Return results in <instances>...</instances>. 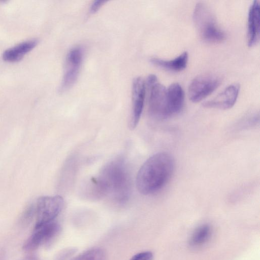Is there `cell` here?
Wrapping results in <instances>:
<instances>
[{
  "label": "cell",
  "instance_id": "6da1fadb",
  "mask_svg": "<svg viewBox=\"0 0 260 260\" xmlns=\"http://www.w3.org/2000/svg\"><path fill=\"white\" fill-rule=\"evenodd\" d=\"M89 189L94 198L108 196L118 203L126 202L131 192V180L123 158L118 157L104 166L98 176L91 180Z\"/></svg>",
  "mask_w": 260,
  "mask_h": 260
},
{
  "label": "cell",
  "instance_id": "7a4b0ae2",
  "mask_svg": "<svg viewBox=\"0 0 260 260\" xmlns=\"http://www.w3.org/2000/svg\"><path fill=\"white\" fill-rule=\"evenodd\" d=\"M174 170V160L169 153H157L143 164L136 177V186L144 195L152 194L167 183Z\"/></svg>",
  "mask_w": 260,
  "mask_h": 260
},
{
  "label": "cell",
  "instance_id": "3957f363",
  "mask_svg": "<svg viewBox=\"0 0 260 260\" xmlns=\"http://www.w3.org/2000/svg\"><path fill=\"white\" fill-rule=\"evenodd\" d=\"M193 20L199 36L204 41L219 43L225 39V34L218 27L214 14L204 3L199 2L196 4Z\"/></svg>",
  "mask_w": 260,
  "mask_h": 260
},
{
  "label": "cell",
  "instance_id": "277c9868",
  "mask_svg": "<svg viewBox=\"0 0 260 260\" xmlns=\"http://www.w3.org/2000/svg\"><path fill=\"white\" fill-rule=\"evenodd\" d=\"M147 85L149 89L148 112L150 116L158 121L171 117L167 88L158 82L157 77L153 74L148 77Z\"/></svg>",
  "mask_w": 260,
  "mask_h": 260
},
{
  "label": "cell",
  "instance_id": "5b68a950",
  "mask_svg": "<svg viewBox=\"0 0 260 260\" xmlns=\"http://www.w3.org/2000/svg\"><path fill=\"white\" fill-rule=\"evenodd\" d=\"M36 223L35 229L54 221L61 212L63 200L61 196H45L34 202Z\"/></svg>",
  "mask_w": 260,
  "mask_h": 260
},
{
  "label": "cell",
  "instance_id": "8992f818",
  "mask_svg": "<svg viewBox=\"0 0 260 260\" xmlns=\"http://www.w3.org/2000/svg\"><path fill=\"white\" fill-rule=\"evenodd\" d=\"M221 82V78L214 74H205L197 76L188 87L190 100L194 103L201 101L212 93Z\"/></svg>",
  "mask_w": 260,
  "mask_h": 260
},
{
  "label": "cell",
  "instance_id": "52a82bcc",
  "mask_svg": "<svg viewBox=\"0 0 260 260\" xmlns=\"http://www.w3.org/2000/svg\"><path fill=\"white\" fill-rule=\"evenodd\" d=\"M60 230V225L54 221L35 229L34 233L24 243L23 249L31 251L41 245L50 244L58 235Z\"/></svg>",
  "mask_w": 260,
  "mask_h": 260
},
{
  "label": "cell",
  "instance_id": "ba28073f",
  "mask_svg": "<svg viewBox=\"0 0 260 260\" xmlns=\"http://www.w3.org/2000/svg\"><path fill=\"white\" fill-rule=\"evenodd\" d=\"M83 57V51L80 46L72 48L66 58L65 72L59 91L64 92L71 88L76 81Z\"/></svg>",
  "mask_w": 260,
  "mask_h": 260
},
{
  "label": "cell",
  "instance_id": "9c48e42d",
  "mask_svg": "<svg viewBox=\"0 0 260 260\" xmlns=\"http://www.w3.org/2000/svg\"><path fill=\"white\" fill-rule=\"evenodd\" d=\"M145 83L142 78H135L133 82L132 98L133 111L130 121V127L135 128L139 120L143 111L146 94Z\"/></svg>",
  "mask_w": 260,
  "mask_h": 260
},
{
  "label": "cell",
  "instance_id": "30bf717a",
  "mask_svg": "<svg viewBox=\"0 0 260 260\" xmlns=\"http://www.w3.org/2000/svg\"><path fill=\"white\" fill-rule=\"evenodd\" d=\"M240 90L238 84L228 86L223 91L212 99L204 102V107L210 108L228 109L235 104Z\"/></svg>",
  "mask_w": 260,
  "mask_h": 260
},
{
  "label": "cell",
  "instance_id": "8fae6325",
  "mask_svg": "<svg viewBox=\"0 0 260 260\" xmlns=\"http://www.w3.org/2000/svg\"><path fill=\"white\" fill-rule=\"evenodd\" d=\"M259 39V3L254 1L248 12L247 22V44L252 47L257 44Z\"/></svg>",
  "mask_w": 260,
  "mask_h": 260
},
{
  "label": "cell",
  "instance_id": "7c38bea8",
  "mask_svg": "<svg viewBox=\"0 0 260 260\" xmlns=\"http://www.w3.org/2000/svg\"><path fill=\"white\" fill-rule=\"evenodd\" d=\"M167 92L169 110L173 116L181 111L184 101V93L178 83L171 84L167 89Z\"/></svg>",
  "mask_w": 260,
  "mask_h": 260
},
{
  "label": "cell",
  "instance_id": "4fadbf2b",
  "mask_svg": "<svg viewBox=\"0 0 260 260\" xmlns=\"http://www.w3.org/2000/svg\"><path fill=\"white\" fill-rule=\"evenodd\" d=\"M37 43L38 41L34 39L20 43L5 50L3 54V59L8 62L18 61L35 48Z\"/></svg>",
  "mask_w": 260,
  "mask_h": 260
},
{
  "label": "cell",
  "instance_id": "5bb4252c",
  "mask_svg": "<svg viewBox=\"0 0 260 260\" xmlns=\"http://www.w3.org/2000/svg\"><path fill=\"white\" fill-rule=\"evenodd\" d=\"M188 53L184 52L171 60H164L153 57L150 59L151 63L156 67L171 72H180L184 70L187 64Z\"/></svg>",
  "mask_w": 260,
  "mask_h": 260
},
{
  "label": "cell",
  "instance_id": "9a60e30c",
  "mask_svg": "<svg viewBox=\"0 0 260 260\" xmlns=\"http://www.w3.org/2000/svg\"><path fill=\"white\" fill-rule=\"evenodd\" d=\"M212 234L211 226L208 224H203L197 228L190 239V244L192 247H200L207 242Z\"/></svg>",
  "mask_w": 260,
  "mask_h": 260
},
{
  "label": "cell",
  "instance_id": "2e32d148",
  "mask_svg": "<svg viewBox=\"0 0 260 260\" xmlns=\"http://www.w3.org/2000/svg\"><path fill=\"white\" fill-rule=\"evenodd\" d=\"M75 260H106V254L102 248H94L75 257Z\"/></svg>",
  "mask_w": 260,
  "mask_h": 260
},
{
  "label": "cell",
  "instance_id": "e0dca14e",
  "mask_svg": "<svg viewBox=\"0 0 260 260\" xmlns=\"http://www.w3.org/2000/svg\"><path fill=\"white\" fill-rule=\"evenodd\" d=\"M35 217V207L34 202L32 203L24 210L20 218V223L23 226L28 225Z\"/></svg>",
  "mask_w": 260,
  "mask_h": 260
},
{
  "label": "cell",
  "instance_id": "ac0fdd59",
  "mask_svg": "<svg viewBox=\"0 0 260 260\" xmlns=\"http://www.w3.org/2000/svg\"><path fill=\"white\" fill-rule=\"evenodd\" d=\"M77 249L76 248H66L59 251L54 256V260H68L73 255Z\"/></svg>",
  "mask_w": 260,
  "mask_h": 260
},
{
  "label": "cell",
  "instance_id": "d6986e66",
  "mask_svg": "<svg viewBox=\"0 0 260 260\" xmlns=\"http://www.w3.org/2000/svg\"><path fill=\"white\" fill-rule=\"evenodd\" d=\"M153 254L150 251H143L134 255L130 260H152Z\"/></svg>",
  "mask_w": 260,
  "mask_h": 260
},
{
  "label": "cell",
  "instance_id": "ffe728a7",
  "mask_svg": "<svg viewBox=\"0 0 260 260\" xmlns=\"http://www.w3.org/2000/svg\"><path fill=\"white\" fill-rule=\"evenodd\" d=\"M106 2V1L101 0H97L94 1L90 7V13L94 14L96 13L100 9V8Z\"/></svg>",
  "mask_w": 260,
  "mask_h": 260
},
{
  "label": "cell",
  "instance_id": "44dd1931",
  "mask_svg": "<svg viewBox=\"0 0 260 260\" xmlns=\"http://www.w3.org/2000/svg\"><path fill=\"white\" fill-rule=\"evenodd\" d=\"M22 260H40V259L36 256H30L27 257Z\"/></svg>",
  "mask_w": 260,
  "mask_h": 260
},
{
  "label": "cell",
  "instance_id": "7402d4cb",
  "mask_svg": "<svg viewBox=\"0 0 260 260\" xmlns=\"http://www.w3.org/2000/svg\"><path fill=\"white\" fill-rule=\"evenodd\" d=\"M71 260H75V257L72 259Z\"/></svg>",
  "mask_w": 260,
  "mask_h": 260
}]
</instances>
